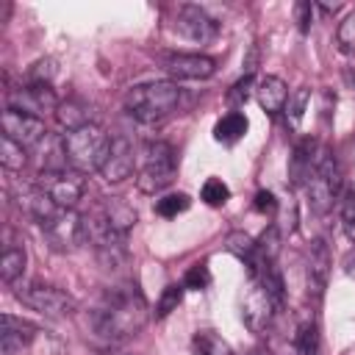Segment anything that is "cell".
I'll return each mask as SVG.
<instances>
[{
  "mask_svg": "<svg viewBox=\"0 0 355 355\" xmlns=\"http://www.w3.org/2000/svg\"><path fill=\"white\" fill-rule=\"evenodd\" d=\"M150 319V305L136 283L108 288L100 302L89 311L86 327L103 344H119L136 336Z\"/></svg>",
  "mask_w": 355,
  "mask_h": 355,
  "instance_id": "6da1fadb",
  "label": "cell"
},
{
  "mask_svg": "<svg viewBox=\"0 0 355 355\" xmlns=\"http://www.w3.org/2000/svg\"><path fill=\"white\" fill-rule=\"evenodd\" d=\"M180 100H183V89L175 80H147V83H136L128 89L125 111L136 122L150 125V122H158L175 114L180 108Z\"/></svg>",
  "mask_w": 355,
  "mask_h": 355,
  "instance_id": "7a4b0ae2",
  "label": "cell"
},
{
  "mask_svg": "<svg viewBox=\"0 0 355 355\" xmlns=\"http://www.w3.org/2000/svg\"><path fill=\"white\" fill-rule=\"evenodd\" d=\"M108 150H111V136L94 122L64 133V161L69 164V169L80 175L100 172L108 158Z\"/></svg>",
  "mask_w": 355,
  "mask_h": 355,
  "instance_id": "3957f363",
  "label": "cell"
},
{
  "mask_svg": "<svg viewBox=\"0 0 355 355\" xmlns=\"http://www.w3.org/2000/svg\"><path fill=\"white\" fill-rule=\"evenodd\" d=\"M178 175V155L169 141H147L139 150L136 186L144 194H155L166 189Z\"/></svg>",
  "mask_w": 355,
  "mask_h": 355,
  "instance_id": "277c9868",
  "label": "cell"
},
{
  "mask_svg": "<svg viewBox=\"0 0 355 355\" xmlns=\"http://www.w3.org/2000/svg\"><path fill=\"white\" fill-rule=\"evenodd\" d=\"M14 297L22 305H28V308H33L44 316H53V319L72 316L78 311V300L69 291H64L58 286H50V283H39V280L14 283Z\"/></svg>",
  "mask_w": 355,
  "mask_h": 355,
  "instance_id": "5b68a950",
  "label": "cell"
},
{
  "mask_svg": "<svg viewBox=\"0 0 355 355\" xmlns=\"http://www.w3.org/2000/svg\"><path fill=\"white\" fill-rule=\"evenodd\" d=\"M338 186H341V175H338V164L336 155L327 147H319V158L316 166L311 172V178L305 180V197L313 214H327L338 197Z\"/></svg>",
  "mask_w": 355,
  "mask_h": 355,
  "instance_id": "8992f818",
  "label": "cell"
},
{
  "mask_svg": "<svg viewBox=\"0 0 355 355\" xmlns=\"http://www.w3.org/2000/svg\"><path fill=\"white\" fill-rule=\"evenodd\" d=\"M280 311H283V305L272 297V291L261 280L250 277V286H247V294H244V302H241V319H244V324L252 333L266 336L272 330V324L277 322Z\"/></svg>",
  "mask_w": 355,
  "mask_h": 355,
  "instance_id": "52a82bcc",
  "label": "cell"
},
{
  "mask_svg": "<svg viewBox=\"0 0 355 355\" xmlns=\"http://www.w3.org/2000/svg\"><path fill=\"white\" fill-rule=\"evenodd\" d=\"M39 227L55 252H75L80 244H86L83 216L75 214V208H58L55 214L42 219Z\"/></svg>",
  "mask_w": 355,
  "mask_h": 355,
  "instance_id": "ba28073f",
  "label": "cell"
},
{
  "mask_svg": "<svg viewBox=\"0 0 355 355\" xmlns=\"http://www.w3.org/2000/svg\"><path fill=\"white\" fill-rule=\"evenodd\" d=\"M58 208H75L86 194V178L75 169H44L33 180Z\"/></svg>",
  "mask_w": 355,
  "mask_h": 355,
  "instance_id": "9c48e42d",
  "label": "cell"
},
{
  "mask_svg": "<svg viewBox=\"0 0 355 355\" xmlns=\"http://www.w3.org/2000/svg\"><path fill=\"white\" fill-rule=\"evenodd\" d=\"M175 31L189 39V42H197V44H208L219 36V22L202 8V6H194V3H183L178 6L175 11Z\"/></svg>",
  "mask_w": 355,
  "mask_h": 355,
  "instance_id": "30bf717a",
  "label": "cell"
},
{
  "mask_svg": "<svg viewBox=\"0 0 355 355\" xmlns=\"http://www.w3.org/2000/svg\"><path fill=\"white\" fill-rule=\"evenodd\" d=\"M61 100L55 97L53 86L50 83H25L14 92H8V105L6 108H17L22 114H31V116H44L50 111H58Z\"/></svg>",
  "mask_w": 355,
  "mask_h": 355,
  "instance_id": "8fae6325",
  "label": "cell"
},
{
  "mask_svg": "<svg viewBox=\"0 0 355 355\" xmlns=\"http://www.w3.org/2000/svg\"><path fill=\"white\" fill-rule=\"evenodd\" d=\"M161 69L175 80H205L216 72V61L202 53H169L161 58Z\"/></svg>",
  "mask_w": 355,
  "mask_h": 355,
  "instance_id": "7c38bea8",
  "label": "cell"
},
{
  "mask_svg": "<svg viewBox=\"0 0 355 355\" xmlns=\"http://www.w3.org/2000/svg\"><path fill=\"white\" fill-rule=\"evenodd\" d=\"M136 166H139V153H136L133 141L128 136H114L108 158H105V164L100 169L103 180L105 183H122L136 172Z\"/></svg>",
  "mask_w": 355,
  "mask_h": 355,
  "instance_id": "4fadbf2b",
  "label": "cell"
},
{
  "mask_svg": "<svg viewBox=\"0 0 355 355\" xmlns=\"http://www.w3.org/2000/svg\"><path fill=\"white\" fill-rule=\"evenodd\" d=\"M0 125H3V136L14 139L17 144H22L25 150L39 144L44 136H47V128H44V119L39 116H31V114H22L17 108H6L3 116H0Z\"/></svg>",
  "mask_w": 355,
  "mask_h": 355,
  "instance_id": "5bb4252c",
  "label": "cell"
},
{
  "mask_svg": "<svg viewBox=\"0 0 355 355\" xmlns=\"http://www.w3.org/2000/svg\"><path fill=\"white\" fill-rule=\"evenodd\" d=\"M327 275H330V250L322 239L311 241L308 247V261H305V286H308V297L322 300L324 288H327Z\"/></svg>",
  "mask_w": 355,
  "mask_h": 355,
  "instance_id": "9a60e30c",
  "label": "cell"
},
{
  "mask_svg": "<svg viewBox=\"0 0 355 355\" xmlns=\"http://www.w3.org/2000/svg\"><path fill=\"white\" fill-rule=\"evenodd\" d=\"M36 336V324L28 319H19L14 313H3V330H0V352L3 355H17L22 352Z\"/></svg>",
  "mask_w": 355,
  "mask_h": 355,
  "instance_id": "2e32d148",
  "label": "cell"
},
{
  "mask_svg": "<svg viewBox=\"0 0 355 355\" xmlns=\"http://www.w3.org/2000/svg\"><path fill=\"white\" fill-rule=\"evenodd\" d=\"M255 100L258 105L266 111V114H280L286 111V103H288V86L277 78V75H266L255 83Z\"/></svg>",
  "mask_w": 355,
  "mask_h": 355,
  "instance_id": "e0dca14e",
  "label": "cell"
},
{
  "mask_svg": "<svg viewBox=\"0 0 355 355\" xmlns=\"http://www.w3.org/2000/svg\"><path fill=\"white\" fill-rule=\"evenodd\" d=\"M103 219H105V225L108 227H114L116 233H125L128 236V230L136 225V211H133V205L128 202V200H122V197H103V202L94 208Z\"/></svg>",
  "mask_w": 355,
  "mask_h": 355,
  "instance_id": "ac0fdd59",
  "label": "cell"
},
{
  "mask_svg": "<svg viewBox=\"0 0 355 355\" xmlns=\"http://www.w3.org/2000/svg\"><path fill=\"white\" fill-rule=\"evenodd\" d=\"M316 158H319V144L313 139H302L294 153H291V164H288V178H291V186H305V180L311 178L313 166H316Z\"/></svg>",
  "mask_w": 355,
  "mask_h": 355,
  "instance_id": "d6986e66",
  "label": "cell"
},
{
  "mask_svg": "<svg viewBox=\"0 0 355 355\" xmlns=\"http://www.w3.org/2000/svg\"><path fill=\"white\" fill-rule=\"evenodd\" d=\"M55 119L67 128V130H75V128H83V125H92V105L86 100H64L55 111Z\"/></svg>",
  "mask_w": 355,
  "mask_h": 355,
  "instance_id": "ffe728a7",
  "label": "cell"
},
{
  "mask_svg": "<svg viewBox=\"0 0 355 355\" xmlns=\"http://www.w3.org/2000/svg\"><path fill=\"white\" fill-rule=\"evenodd\" d=\"M247 128H250V122H247V116H244L241 111H227V114L214 125V139H216L219 144H236L239 139H244Z\"/></svg>",
  "mask_w": 355,
  "mask_h": 355,
  "instance_id": "44dd1931",
  "label": "cell"
},
{
  "mask_svg": "<svg viewBox=\"0 0 355 355\" xmlns=\"http://www.w3.org/2000/svg\"><path fill=\"white\" fill-rule=\"evenodd\" d=\"M25 263H28L25 250L8 244V247L3 250V255H0V277H3V283H8V286L19 283L22 272H25Z\"/></svg>",
  "mask_w": 355,
  "mask_h": 355,
  "instance_id": "7402d4cb",
  "label": "cell"
},
{
  "mask_svg": "<svg viewBox=\"0 0 355 355\" xmlns=\"http://www.w3.org/2000/svg\"><path fill=\"white\" fill-rule=\"evenodd\" d=\"M225 247H227V252H233L239 261H244L247 269H250V266L255 263V258H258V241H255L250 233H244V230H233V233H227Z\"/></svg>",
  "mask_w": 355,
  "mask_h": 355,
  "instance_id": "603a6c76",
  "label": "cell"
},
{
  "mask_svg": "<svg viewBox=\"0 0 355 355\" xmlns=\"http://www.w3.org/2000/svg\"><path fill=\"white\" fill-rule=\"evenodd\" d=\"M191 352L194 355H236L233 347L214 330H197L191 338Z\"/></svg>",
  "mask_w": 355,
  "mask_h": 355,
  "instance_id": "cb8c5ba5",
  "label": "cell"
},
{
  "mask_svg": "<svg viewBox=\"0 0 355 355\" xmlns=\"http://www.w3.org/2000/svg\"><path fill=\"white\" fill-rule=\"evenodd\" d=\"M25 161H28L25 147L17 144V141L8 139V136H0V164H3V169H8V172H22Z\"/></svg>",
  "mask_w": 355,
  "mask_h": 355,
  "instance_id": "d4e9b609",
  "label": "cell"
},
{
  "mask_svg": "<svg viewBox=\"0 0 355 355\" xmlns=\"http://www.w3.org/2000/svg\"><path fill=\"white\" fill-rule=\"evenodd\" d=\"M297 355H322V338L316 322H302L297 327Z\"/></svg>",
  "mask_w": 355,
  "mask_h": 355,
  "instance_id": "484cf974",
  "label": "cell"
},
{
  "mask_svg": "<svg viewBox=\"0 0 355 355\" xmlns=\"http://www.w3.org/2000/svg\"><path fill=\"white\" fill-rule=\"evenodd\" d=\"M183 291H186L183 283H169L161 291V300L155 302V319H166L172 311H178V305L183 302Z\"/></svg>",
  "mask_w": 355,
  "mask_h": 355,
  "instance_id": "4316f807",
  "label": "cell"
},
{
  "mask_svg": "<svg viewBox=\"0 0 355 355\" xmlns=\"http://www.w3.org/2000/svg\"><path fill=\"white\" fill-rule=\"evenodd\" d=\"M200 197H202L205 205L219 208V205H225V202L230 200V189H227L225 180H219V178H208V180L202 183V189H200Z\"/></svg>",
  "mask_w": 355,
  "mask_h": 355,
  "instance_id": "83f0119b",
  "label": "cell"
},
{
  "mask_svg": "<svg viewBox=\"0 0 355 355\" xmlns=\"http://www.w3.org/2000/svg\"><path fill=\"white\" fill-rule=\"evenodd\" d=\"M189 205H191V197H189V194H183V191L166 194V197L155 200V214L164 216V219H172V216H178V214L189 211Z\"/></svg>",
  "mask_w": 355,
  "mask_h": 355,
  "instance_id": "f1b7e54d",
  "label": "cell"
},
{
  "mask_svg": "<svg viewBox=\"0 0 355 355\" xmlns=\"http://www.w3.org/2000/svg\"><path fill=\"white\" fill-rule=\"evenodd\" d=\"M338 214H341V227H344L347 239L355 244V186H347V191L341 194Z\"/></svg>",
  "mask_w": 355,
  "mask_h": 355,
  "instance_id": "f546056e",
  "label": "cell"
},
{
  "mask_svg": "<svg viewBox=\"0 0 355 355\" xmlns=\"http://www.w3.org/2000/svg\"><path fill=\"white\" fill-rule=\"evenodd\" d=\"M308 103H311V89H297L294 94H288V103H286V116H288V125L291 128H297L300 125V119L305 116V108H308Z\"/></svg>",
  "mask_w": 355,
  "mask_h": 355,
  "instance_id": "4dcf8cb0",
  "label": "cell"
},
{
  "mask_svg": "<svg viewBox=\"0 0 355 355\" xmlns=\"http://www.w3.org/2000/svg\"><path fill=\"white\" fill-rule=\"evenodd\" d=\"M252 89H255V80H252V75H247V72H244V78H239V80L230 86V92H227V103H230V111H239V108H244V103L250 100Z\"/></svg>",
  "mask_w": 355,
  "mask_h": 355,
  "instance_id": "1f68e13d",
  "label": "cell"
},
{
  "mask_svg": "<svg viewBox=\"0 0 355 355\" xmlns=\"http://www.w3.org/2000/svg\"><path fill=\"white\" fill-rule=\"evenodd\" d=\"M336 44L341 53H355V11H349L336 28Z\"/></svg>",
  "mask_w": 355,
  "mask_h": 355,
  "instance_id": "d6a6232c",
  "label": "cell"
},
{
  "mask_svg": "<svg viewBox=\"0 0 355 355\" xmlns=\"http://www.w3.org/2000/svg\"><path fill=\"white\" fill-rule=\"evenodd\" d=\"M266 336H269V352L272 355H297V333L288 338L283 330H277L272 324V330Z\"/></svg>",
  "mask_w": 355,
  "mask_h": 355,
  "instance_id": "836d02e7",
  "label": "cell"
},
{
  "mask_svg": "<svg viewBox=\"0 0 355 355\" xmlns=\"http://www.w3.org/2000/svg\"><path fill=\"white\" fill-rule=\"evenodd\" d=\"M208 283H211V269H208L205 261L189 266V272L183 275V286L191 288V291H202V288H208Z\"/></svg>",
  "mask_w": 355,
  "mask_h": 355,
  "instance_id": "e575fe53",
  "label": "cell"
},
{
  "mask_svg": "<svg viewBox=\"0 0 355 355\" xmlns=\"http://www.w3.org/2000/svg\"><path fill=\"white\" fill-rule=\"evenodd\" d=\"M53 75H55V67H53L50 58H44V61H36V64L28 69V83H50Z\"/></svg>",
  "mask_w": 355,
  "mask_h": 355,
  "instance_id": "d590c367",
  "label": "cell"
},
{
  "mask_svg": "<svg viewBox=\"0 0 355 355\" xmlns=\"http://www.w3.org/2000/svg\"><path fill=\"white\" fill-rule=\"evenodd\" d=\"M313 3H297L294 6V14H297V25H300V31L302 33H308L311 31V25H313Z\"/></svg>",
  "mask_w": 355,
  "mask_h": 355,
  "instance_id": "8d00e7d4",
  "label": "cell"
},
{
  "mask_svg": "<svg viewBox=\"0 0 355 355\" xmlns=\"http://www.w3.org/2000/svg\"><path fill=\"white\" fill-rule=\"evenodd\" d=\"M255 211H258V214H269V216H272V214L277 211V200H275V194H272V191H266V189H263V191H258V194H255Z\"/></svg>",
  "mask_w": 355,
  "mask_h": 355,
  "instance_id": "74e56055",
  "label": "cell"
}]
</instances>
